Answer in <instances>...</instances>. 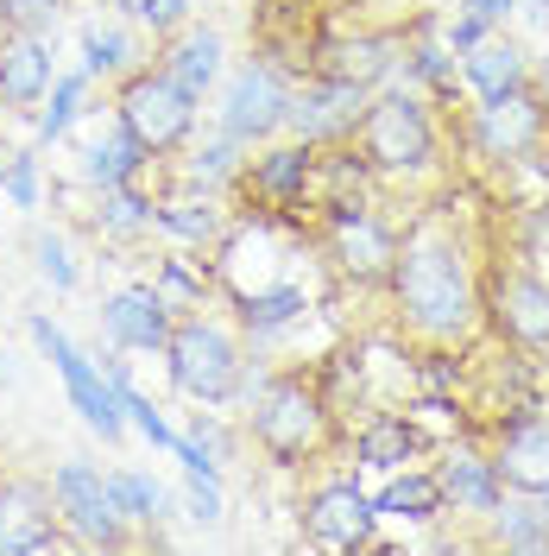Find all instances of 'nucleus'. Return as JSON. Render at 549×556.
Wrapping results in <instances>:
<instances>
[{
    "instance_id": "nucleus-2",
    "label": "nucleus",
    "mask_w": 549,
    "mask_h": 556,
    "mask_svg": "<svg viewBox=\"0 0 549 556\" xmlns=\"http://www.w3.org/2000/svg\"><path fill=\"white\" fill-rule=\"evenodd\" d=\"M354 152L392 190L443 184V121L430 114L423 89H411V83H385L367 96V114L354 127Z\"/></svg>"
},
{
    "instance_id": "nucleus-5",
    "label": "nucleus",
    "mask_w": 549,
    "mask_h": 556,
    "mask_svg": "<svg viewBox=\"0 0 549 556\" xmlns=\"http://www.w3.org/2000/svg\"><path fill=\"white\" fill-rule=\"evenodd\" d=\"M114 121H120L152 159H177V152L190 146V134L203 127V102L152 58V64L127 70V76L114 83Z\"/></svg>"
},
{
    "instance_id": "nucleus-4",
    "label": "nucleus",
    "mask_w": 549,
    "mask_h": 556,
    "mask_svg": "<svg viewBox=\"0 0 549 556\" xmlns=\"http://www.w3.org/2000/svg\"><path fill=\"white\" fill-rule=\"evenodd\" d=\"M246 329L241 323H221V316H177L171 323V342H165V374L171 386L190 399V405H215L228 412L241 399V380H246Z\"/></svg>"
},
{
    "instance_id": "nucleus-38",
    "label": "nucleus",
    "mask_w": 549,
    "mask_h": 556,
    "mask_svg": "<svg viewBox=\"0 0 549 556\" xmlns=\"http://www.w3.org/2000/svg\"><path fill=\"white\" fill-rule=\"evenodd\" d=\"M183 513L196 525H221L228 500H221V475H183Z\"/></svg>"
},
{
    "instance_id": "nucleus-32",
    "label": "nucleus",
    "mask_w": 549,
    "mask_h": 556,
    "mask_svg": "<svg viewBox=\"0 0 549 556\" xmlns=\"http://www.w3.org/2000/svg\"><path fill=\"white\" fill-rule=\"evenodd\" d=\"M76 51H82V70L89 76H102V83H120L127 70H139V38L127 26H102V20H89L82 33H76Z\"/></svg>"
},
{
    "instance_id": "nucleus-27",
    "label": "nucleus",
    "mask_w": 549,
    "mask_h": 556,
    "mask_svg": "<svg viewBox=\"0 0 549 556\" xmlns=\"http://www.w3.org/2000/svg\"><path fill=\"white\" fill-rule=\"evenodd\" d=\"M486 544L506 556H549V513L537 493H506L493 513H486Z\"/></svg>"
},
{
    "instance_id": "nucleus-42",
    "label": "nucleus",
    "mask_w": 549,
    "mask_h": 556,
    "mask_svg": "<svg viewBox=\"0 0 549 556\" xmlns=\"http://www.w3.org/2000/svg\"><path fill=\"white\" fill-rule=\"evenodd\" d=\"M531 361H537V399L549 405V348H544V354H531Z\"/></svg>"
},
{
    "instance_id": "nucleus-25",
    "label": "nucleus",
    "mask_w": 549,
    "mask_h": 556,
    "mask_svg": "<svg viewBox=\"0 0 549 556\" xmlns=\"http://www.w3.org/2000/svg\"><path fill=\"white\" fill-rule=\"evenodd\" d=\"M309 311H316V298H309V285H297V278H278L266 291H241L234 298V323H241L253 342H272L284 329H297Z\"/></svg>"
},
{
    "instance_id": "nucleus-36",
    "label": "nucleus",
    "mask_w": 549,
    "mask_h": 556,
    "mask_svg": "<svg viewBox=\"0 0 549 556\" xmlns=\"http://www.w3.org/2000/svg\"><path fill=\"white\" fill-rule=\"evenodd\" d=\"M0 197L13 208H26L33 215L44 203V165H38V146H20V152H7V177H0Z\"/></svg>"
},
{
    "instance_id": "nucleus-22",
    "label": "nucleus",
    "mask_w": 549,
    "mask_h": 556,
    "mask_svg": "<svg viewBox=\"0 0 549 556\" xmlns=\"http://www.w3.org/2000/svg\"><path fill=\"white\" fill-rule=\"evenodd\" d=\"M228 222L234 215L221 208V197L215 190H196V184H183L177 197H152V228L183 241V247H215L228 235Z\"/></svg>"
},
{
    "instance_id": "nucleus-30",
    "label": "nucleus",
    "mask_w": 549,
    "mask_h": 556,
    "mask_svg": "<svg viewBox=\"0 0 549 556\" xmlns=\"http://www.w3.org/2000/svg\"><path fill=\"white\" fill-rule=\"evenodd\" d=\"M145 291H152V298H158L171 316H196V311H208L215 266H196V260H177V253H165V260L152 266V278H145Z\"/></svg>"
},
{
    "instance_id": "nucleus-40",
    "label": "nucleus",
    "mask_w": 549,
    "mask_h": 556,
    "mask_svg": "<svg viewBox=\"0 0 549 556\" xmlns=\"http://www.w3.org/2000/svg\"><path fill=\"white\" fill-rule=\"evenodd\" d=\"M486 33H499V26H486V20H474V13H468V7H455V20L443 26V45L455 51V58H461V51H474Z\"/></svg>"
},
{
    "instance_id": "nucleus-39",
    "label": "nucleus",
    "mask_w": 549,
    "mask_h": 556,
    "mask_svg": "<svg viewBox=\"0 0 549 556\" xmlns=\"http://www.w3.org/2000/svg\"><path fill=\"white\" fill-rule=\"evenodd\" d=\"M190 20H196V0H139V13H133V26H145L152 38H171Z\"/></svg>"
},
{
    "instance_id": "nucleus-9",
    "label": "nucleus",
    "mask_w": 549,
    "mask_h": 556,
    "mask_svg": "<svg viewBox=\"0 0 549 556\" xmlns=\"http://www.w3.org/2000/svg\"><path fill=\"white\" fill-rule=\"evenodd\" d=\"M26 336H33V348L58 367V380H64L76 417H82L102 443H120V437H127V412H120V392H114V380L102 374V361H95V354H82V348L51 323V316H38V311L26 316Z\"/></svg>"
},
{
    "instance_id": "nucleus-16",
    "label": "nucleus",
    "mask_w": 549,
    "mask_h": 556,
    "mask_svg": "<svg viewBox=\"0 0 549 556\" xmlns=\"http://www.w3.org/2000/svg\"><path fill=\"white\" fill-rule=\"evenodd\" d=\"M309 177H316V146L278 134V139H266V146L246 152V172H241L234 190H253V203L278 215V208H304L309 203Z\"/></svg>"
},
{
    "instance_id": "nucleus-14",
    "label": "nucleus",
    "mask_w": 549,
    "mask_h": 556,
    "mask_svg": "<svg viewBox=\"0 0 549 556\" xmlns=\"http://www.w3.org/2000/svg\"><path fill=\"white\" fill-rule=\"evenodd\" d=\"M493 475L506 481V493H544L549 486V405H524L506 412V424H493V443H486Z\"/></svg>"
},
{
    "instance_id": "nucleus-21",
    "label": "nucleus",
    "mask_w": 549,
    "mask_h": 556,
    "mask_svg": "<svg viewBox=\"0 0 549 556\" xmlns=\"http://www.w3.org/2000/svg\"><path fill=\"white\" fill-rule=\"evenodd\" d=\"M398 58H405V45H398V33H354V38H335V45H322V76H342V83H354V89H385L392 83V70H398Z\"/></svg>"
},
{
    "instance_id": "nucleus-26",
    "label": "nucleus",
    "mask_w": 549,
    "mask_h": 556,
    "mask_svg": "<svg viewBox=\"0 0 549 556\" xmlns=\"http://www.w3.org/2000/svg\"><path fill=\"white\" fill-rule=\"evenodd\" d=\"M379 519H398V525H436L448 519V500H443V481H436V468H392V481L373 493Z\"/></svg>"
},
{
    "instance_id": "nucleus-12",
    "label": "nucleus",
    "mask_w": 549,
    "mask_h": 556,
    "mask_svg": "<svg viewBox=\"0 0 549 556\" xmlns=\"http://www.w3.org/2000/svg\"><path fill=\"white\" fill-rule=\"evenodd\" d=\"M58 551H76V538L58 519L51 481L0 475V556H58Z\"/></svg>"
},
{
    "instance_id": "nucleus-34",
    "label": "nucleus",
    "mask_w": 549,
    "mask_h": 556,
    "mask_svg": "<svg viewBox=\"0 0 549 556\" xmlns=\"http://www.w3.org/2000/svg\"><path fill=\"white\" fill-rule=\"evenodd\" d=\"M107 500H114V513L127 525H145V531H158V519H171L165 486L152 475H139V468H107Z\"/></svg>"
},
{
    "instance_id": "nucleus-29",
    "label": "nucleus",
    "mask_w": 549,
    "mask_h": 556,
    "mask_svg": "<svg viewBox=\"0 0 549 556\" xmlns=\"http://www.w3.org/2000/svg\"><path fill=\"white\" fill-rule=\"evenodd\" d=\"M152 165V152L139 146L120 121H114V134L89 139L82 146V184H95V190H114V184H139V172Z\"/></svg>"
},
{
    "instance_id": "nucleus-15",
    "label": "nucleus",
    "mask_w": 549,
    "mask_h": 556,
    "mask_svg": "<svg viewBox=\"0 0 549 556\" xmlns=\"http://www.w3.org/2000/svg\"><path fill=\"white\" fill-rule=\"evenodd\" d=\"M360 114H367V89H354L342 76H322V70H316L304 89H291V121H284V134L304 139V146H342V139H354Z\"/></svg>"
},
{
    "instance_id": "nucleus-1",
    "label": "nucleus",
    "mask_w": 549,
    "mask_h": 556,
    "mask_svg": "<svg viewBox=\"0 0 549 556\" xmlns=\"http://www.w3.org/2000/svg\"><path fill=\"white\" fill-rule=\"evenodd\" d=\"M398 329L417 348L481 342V241L455 222V208H417L398 235V260L385 278Z\"/></svg>"
},
{
    "instance_id": "nucleus-23",
    "label": "nucleus",
    "mask_w": 549,
    "mask_h": 556,
    "mask_svg": "<svg viewBox=\"0 0 549 556\" xmlns=\"http://www.w3.org/2000/svg\"><path fill=\"white\" fill-rule=\"evenodd\" d=\"M518 83H531V51H524L506 26H499V33H486L474 51H461V89H468L474 102L506 96V89H518Z\"/></svg>"
},
{
    "instance_id": "nucleus-6",
    "label": "nucleus",
    "mask_w": 549,
    "mask_h": 556,
    "mask_svg": "<svg viewBox=\"0 0 549 556\" xmlns=\"http://www.w3.org/2000/svg\"><path fill=\"white\" fill-rule=\"evenodd\" d=\"M481 336L524 354L549 348V273L531 260H481Z\"/></svg>"
},
{
    "instance_id": "nucleus-19",
    "label": "nucleus",
    "mask_w": 549,
    "mask_h": 556,
    "mask_svg": "<svg viewBox=\"0 0 549 556\" xmlns=\"http://www.w3.org/2000/svg\"><path fill=\"white\" fill-rule=\"evenodd\" d=\"M158 64L203 102V96H215V83L228 76V38L215 33V26H203V20H190L171 38H158Z\"/></svg>"
},
{
    "instance_id": "nucleus-48",
    "label": "nucleus",
    "mask_w": 549,
    "mask_h": 556,
    "mask_svg": "<svg viewBox=\"0 0 549 556\" xmlns=\"http://www.w3.org/2000/svg\"><path fill=\"white\" fill-rule=\"evenodd\" d=\"M0 33H7V26H0Z\"/></svg>"
},
{
    "instance_id": "nucleus-8",
    "label": "nucleus",
    "mask_w": 549,
    "mask_h": 556,
    "mask_svg": "<svg viewBox=\"0 0 549 556\" xmlns=\"http://www.w3.org/2000/svg\"><path fill=\"white\" fill-rule=\"evenodd\" d=\"M291 76L272 64V58H241V64H228V76L215 83V127L221 134H234L253 152V146H266V139L284 134V121H291Z\"/></svg>"
},
{
    "instance_id": "nucleus-44",
    "label": "nucleus",
    "mask_w": 549,
    "mask_h": 556,
    "mask_svg": "<svg viewBox=\"0 0 549 556\" xmlns=\"http://www.w3.org/2000/svg\"><path fill=\"white\" fill-rule=\"evenodd\" d=\"M531 172L544 177V190H549V146H544V152H537V165H531Z\"/></svg>"
},
{
    "instance_id": "nucleus-33",
    "label": "nucleus",
    "mask_w": 549,
    "mask_h": 556,
    "mask_svg": "<svg viewBox=\"0 0 549 556\" xmlns=\"http://www.w3.org/2000/svg\"><path fill=\"white\" fill-rule=\"evenodd\" d=\"M89 83H95V76H89L82 64L51 76V89H44V102H38V114H33L38 146H51V139H64L69 127H76V114H82V102H89Z\"/></svg>"
},
{
    "instance_id": "nucleus-18",
    "label": "nucleus",
    "mask_w": 549,
    "mask_h": 556,
    "mask_svg": "<svg viewBox=\"0 0 549 556\" xmlns=\"http://www.w3.org/2000/svg\"><path fill=\"white\" fill-rule=\"evenodd\" d=\"M177 316L145 291V285H120L102 304V336L114 342V354H165Z\"/></svg>"
},
{
    "instance_id": "nucleus-41",
    "label": "nucleus",
    "mask_w": 549,
    "mask_h": 556,
    "mask_svg": "<svg viewBox=\"0 0 549 556\" xmlns=\"http://www.w3.org/2000/svg\"><path fill=\"white\" fill-rule=\"evenodd\" d=\"M461 7H468L474 20H486V26H506V20L518 13V0H461Z\"/></svg>"
},
{
    "instance_id": "nucleus-31",
    "label": "nucleus",
    "mask_w": 549,
    "mask_h": 556,
    "mask_svg": "<svg viewBox=\"0 0 549 556\" xmlns=\"http://www.w3.org/2000/svg\"><path fill=\"white\" fill-rule=\"evenodd\" d=\"M95 235H102L107 247H133L152 235V197L139 190V184H114V190H102L95 197Z\"/></svg>"
},
{
    "instance_id": "nucleus-46",
    "label": "nucleus",
    "mask_w": 549,
    "mask_h": 556,
    "mask_svg": "<svg viewBox=\"0 0 549 556\" xmlns=\"http://www.w3.org/2000/svg\"><path fill=\"white\" fill-rule=\"evenodd\" d=\"M537 500H544V513H549V486H544V493H537Z\"/></svg>"
},
{
    "instance_id": "nucleus-17",
    "label": "nucleus",
    "mask_w": 549,
    "mask_h": 556,
    "mask_svg": "<svg viewBox=\"0 0 549 556\" xmlns=\"http://www.w3.org/2000/svg\"><path fill=\"white\" fill-rule=\"evenodd\" d=\"M436 481H443V500L455 519H486L499 500H506V481L493 475V462H486L481 443H468V437H455L436 462Z\"/></svg>"
},
{
    "instance_id": "nucleus-28",
    "label": "nucleus",
    "mask_w": 549,
    "mask_h": 556,
    "mask_svg": "<svg viewBox=\"0 0 549 556\" xmlns=\"http://www.w3.org/2000/svg\"><path fill=\"white\" fill-rule=\"evenodd\" d=\"M246 172V146L234 134H221V127H208V134H190V146H183V165H177V177L183 184H196V190H234Z\"/></svg>"
},
{
    "instance_id": "nucleus-7",
    "label": "nucleus",
    "mask_w": 549,
    "mask_h": 556,
    "mask_svg": "<svg viewBox=\"0 0 549 556\" xmlns=\"http://www.w3.org/2000/svg\"><path fill=\"white\" fill-rule=\"evenodd\" d=\"M468 139H474V152H481L486 165H499V172H531L537 152L549 146V96L537 83H518L506 96H486V102H474V114H468Z\"/></svg>"
},
{
    "instance_id": "nucleus-13",
    "label": "nucleus",
    "mask_w": 549,
    "mask_h": 556,
    "mask_svg": "<svg viewBox=\"0 0 549 556\" xmlns=\"http://www.w3.org/2000/svg\"><path fill=\"white\" fill-rule=\"evenodd\" d=\"M304 538L316 551H367L379 538V506L373 493L347 481V475H329L304 493Z\"/></svg>"
},
{
    "instance_id": "nucleus-45",
    "label": "nucleus",
    "mask_w": 549,
    "mask_h": 556,
    "mask_svg": "<svg viewBox=\"0 0 549 556\" xmlns=\"http://www.w3.org/2000/svg\"><path fill=\"white\" fill-rule=\"evenodd\" d=\"M524 7H531V13H537V20L549 26V0H524Z\"/></svg>"
},
{
    "instance_id": "nucleus-10",
    "label": "nucleus",
    "mask_w": 549,
    "mask_h": 556,
    "mask_svg": "<svg viewBox=\"0 0 549 556\" xmlns=\"http://www.w3.org/2000/svg\"><path fill=\"white\" fill-rule=\"evenodd\" d=\"M398 222L379 215L373 203L342 208V215H322V260L335 266V278L360 285V291H385L392 260H398Z\"/></svg>"
},
{
    "instance_id": "nucleus-35",
    "label": "nucleus",
    "mask_w": 549,
    "mask_h": 556,
    "mask_svg": "<svg viewBox=\"0 0 549 556\" xmlns=\"http://www.w3.org/2000/svg\"><path fill=\"white\" fill-rule=\"evenodd\" d=\"M33 260H38V278L51 285V291H76L82 285V266H76V253H69V241L58 235V228H38L33 235Z\"/></svg>"
},
{
    "instance_id": "nucleus-24",
    "label": "nucleus",
    "mask_w": 549,
    "mask_h": 556,
    "mask_svg": "<svg viewBox=\"0 0 549 556\" xmlns=\"http://www.w3.org/2000/svg\"><path fill=\"white\" fill-rule=\"evenodd\" d=\"M347 450H354V462H360V468L392 475V468L417 462V450H423V430H417L411 412H367L360 424H354Z\"/></svg>"
},
{
    "instance_id": "nucleus-43",
    "label": "nucleus",
    "mask_w": 549,
    "mask_h": 556,
    "mask_svg": "<svg viewBox=\"0 0 549 556\" xmlns=\"http://www.w3.org/2000/svg\"><path fill=\"white\" fill-rule=\"evenodd\" d=\"M20 374H13V361H7V348H0V386H13Z\"/></svg>"
},
{
    "instance_id": "nucleus-37",
    "label": "nucleus",
    "mask_w": 549,
    "mask_h": 556,
    "mask_svg": "<svg viewBox=\"0 0 549 556\" xmlns=\"http://www.w3.org/2000/svg\"><path fill=\"white\" fill-rule=\"evenodd\" d=\"M58 20H64V0H0V26H7V33L51 38L58 33Z\"/></svg>"
},
{
    "instance_id": "nucleus-20",
    "label": "nucleus",
    "mask_w": 549,
    "mask_h": 556,
    "mask_svg": "<svg viewBox=\"0 0 549 556\" xmlns=\"http://www.w3.org/2000/svg\"><path fill=\"white\" fill-rule=\"evenodd\" d=\"M51 76H58L51 38H38V33H0V102L13 108V114H26V108L44 102Z\"/></svg>"
},
{
    "instance_id": "nucleus-11",
    "label": "nucleus",
    "mask_w": 549,
    "mask_h": 556,
    "mask_svg": "<svg viewBox=\"0 0 549 556\" xmlns=\"http://www.w3.org/2000/svg\"><path fill=\"white\" fill-rule=\"evenodd\" d=\"M51 500H58V519L69 525L76 551H127L133 544V525L114 513L107 500V475L82 455H64L51 468Z\"/></svg>"
},
{
    "instance_id": "nucleus-3",
    "label": "nucleus",
    "mask_w": 549,
    "mask_h": 556,
    "mask_svg": "<svg viewBox=\"0 0 549 556\" xmlns=\"http://www.w3.org/2000/svg\"><path fill=\"white\" fill-rule=\"evenodd\" d=\"M241 437L266 455L272 468H309L342 443L335 430V399L322 392V380L309 374H266V386L246 399L241 412Z\"/></svg>"
},
{
    "instance_id": "nucleus-47",
    "label": "nucleus",
    "mask_w": 549,
    "mask_h": 556,
    "mask_svg": "<svg viewBox=\"0 0 549 556\" xmlns=\"http://www.w3.org/2000/svg\"><path fill=\"white\" fill-rule=\"evenodd\" d=\"M0 177H7V159H0Z\"/></svg>"
}]
</instances>
